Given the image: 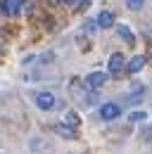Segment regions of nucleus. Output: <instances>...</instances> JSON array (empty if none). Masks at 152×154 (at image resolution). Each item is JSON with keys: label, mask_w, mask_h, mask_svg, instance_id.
Here are the masks:
<instances>
[{"label": "nucleus", "mask_w": 152, "mask_h": 154, "mask_svg": "<svg viewBox=\"0 0 152 154\" xmlns=\"http://www.w3.org/2000/svg\"><path fill=\"white\" fill-rule=\"evenodd\" d=\"M0 12L10 14V17L19 14L21 12V0H0Z\"/></svg>", "instance_id": "nucleus-1"}, {"label": "nucleus", "mask_w": 152, "mask_h": 154, "mask_svg": "<svg viewBox=\"0 0 152 154\" xmlns=\"http://www.w3.org/2000/svg\"><path fill=\"white\" fill-rule=\"evenodd\" d=\"M33 102H36L38 109H52L55 107V95L52 93H38L33 97Z\"/></svg>", "instance_id": "nucleus-2"}, {"label": "nucleus", "mask_w": 152, "mask_h": 154, "mask_svg": "<svg viewBox=\"0 0 152 154\" xmlns=\"http://www.w3.org/2000/svg\"><path fill=\"white\" fill-rule=\"evenodd\" d=\"M121 69H124V55H119V52H114L109 62H107V71L112 74V76H119L121 74Z\"/></svg>", "instance_id": "nucleus-3"}, {"label": "nucleus", "mask_w": 152, "mask_h": 154, "mask_svg": "<svg viewBox=\"0 0 152 154\" xmlns=\"http://www.w3.org/2000/svg\"><path fill=\"white\" fill-rule=\"evenodd\" d=\"M119 114H121V109H119V104H114V102H107V104L100 107V116H102L105 121H114Z\"/></svg>", "instance_id": "nucleus-4"}, {"label": "nucleus", "mask_w": 152, "mask_h": 154, "mask_svg": "<svg viewBox=\"0 0 152 154\" xmlns=\"http://www.w3.org/2000/svg\"><path fill=\"white\" fill-rule=\"evenodd\" d=\"M105 81H107V74H105V71H93V74L86 76V88L95 90V88H100Z\"/></svg>", "instance_id": "nucleus-5"}, {"label": "nucleus", "mask_w": 152, "mask_h": 154, "mask_svg": "<svg viewBox=\"0 0 152 154\" xmlns=\"http://www.w3.org/2000/svg\"><path fill=\"white\" fill-rule=\"evenodd\" d=\"M97 26H100V29H112L114 26V14L109 10H102V12L97 14Z\"/></svg>", "instance_id": "nucleus-6"}, {"label": "nucleus", "mask_w": 152, "mask_h": 154, "mask_svg": "<svg viewBox=\"0 0 152 154\" xmlns=\"http://www.w3.org/2000/svg\"><path fill=\"white\" fill-rule=\"evenodd\" d=\"M143 66H145V57L135 55V57L128 59V64H126V71H128V74H138V71H140Z\"/></svg>", "instance_id": "nucleus-7"}, {"label": "nucleus", "mask_w": 152, "mask_h": 154, "mask_svg": "<svg viewBox=\"0 0 152 154\" xmlns=\"http://www.w3.org/2000/svg\"><path fill=\"white\" fill-rule=\"evenodd\" d=\"M114 31H116V36L124 40V43H133V40H135V38H133V31L128 29V26H124V24H116Z\"/></svg>", "instance_id": "nucleus-8"}, {"label": "nucleus", "mask_w": 152, "mask_h": 154, "mask_svg": "<svg viewBox=\"0 0 152 154\" xmlns=\"http://www.w3.org/2000/svg\"><path fill=\"white\" fill-rule=\"evenodd\" d=\"M57 133L62 135V137H67V140H71V137H74V128H71V126L59 123V126H57Z\"/></svg>", "instance_id": "nucleus-9"}, {"label": "nucleus", "mask_w": 152, "mask_h": 154, "mask_svg": "<svg viewBox=\"0 0 152 154\" xmlns=\"http://www.w3.org/2000/svg\"><path fill=\"white\" fill-rule=\"evenodd\" d=\"M64 123H67V126H71V128H76V126H78V116H76L74 112H67V116H64Z\"/></svg>", "instance_id": "nucleus-10"}, {"label": "nucleus", "mask_w": 152, "mask_h": 154, "mask_svg": "<svg viewBox=\"0 0 152 154\" xmlns=\"http://www.w3.org/2000/svg\"><path fill=\"white\" fill-rule=\"evenodd\" d=\"M128 119H131V123H133V121H145V119H147V114H145V112H131V114H128Z\"/></svg>", "instance_id": "nucleus-11"}, {"label": "nucleus", "mask_w": 152, "mask_h": 154, "mask_svg": "<svg viewBox=\"0 0 152 154\" xmlns=\"http://www.w3.org/2000/svg\"><path fill=\"white\" fill-rule=\"evenodd\" d=\"M126 5H128V10H133V12H138V10L143 7V0H126Z\"/></svg>", "instance_id": "nucleus-12"}, {"label": "nucleus", "mask_w": 152, "mask_h": 154, "mask_svg": "<svg viewBox=\"0 0 152 154\" xmlns=\"http://www.w3.org/2000/svg\"><path fill=\"white\" fill-rule=\"evenodd\" d=\"M95 29H97V21H88V24H86V31H88V33H93Z\"/></svg>", "instance_id": "nucleus-13"}, {"label": "nucleus", "mask_w": 152, "mask_h": 154, "mask_svg": "<svg viewBox=\"0 0 152 154\" xmlns=\"http://www.w3.org/2000/svg\"><path fill=\"white\" fill-rule=\"evenodd\" d=\"M64 2H67V5H78L81 0H64Z\"/></svg>", "instance_id": "nucleus-14"}]
</instances>
